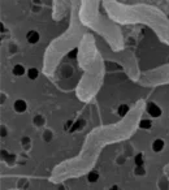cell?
<instances>
[{"label":"cell","instance_id":"1","mask_svg":"<svg viewBox=\"0 0 169 190\" xmlns=\"http://www.w3.org/2000/svg\"><path fill=\"white\" fill-rule=\"evenodd\" d=\"M148 113H150L152 117H159V116L161 115V110L159 108V106L151 103V104H148Z\"/></svg>","mask_w":169,"mask_h":190},{"label":"cell","instance_id":"2","mask_svg":"<svg viewBox=\"0 0 169 190\" xmlns=\"http://www.w3.org/2000/svg\"><path fill=\"white\" fill-rule=\"evenodd\" d=\"M15 110L17 112H24L26 110V103L24 102V100H16L15 102Z\"/></svg>","mask_w":169,"mask_h":190},{"label":"cell","instance_id":"3","mask_svg":"<svg viewBox=\"0 0 169 190\" xmlns=\"http://www.w3.org/2000/svg\"><path fill=\"white\" fill-rule=\"evenodd\" d=\"M28 40H29V43H36L39 40V34L36 31H29L28 33Z\"/></svg>","mask_w":169,"mask_h":190},{"label":"cell","instance_id":"4","mask_svg":"<svg viewBox=\"0 0 169 190\" xmlns=\"http://www.w3.org/2000/svg\"><path fill=\"white\" fill-rule=\"evenodd\" d=\"M163 147H164V142H163L161 139H156V141L152 143V148H154V151H156V152L161 151Z\"/></svg>","mask_w":169,"mask_h":190},{"label":"cell","instance_id":"5","mask_svg":"<svg viewBox=\"0 0 169 190\" xmlns=\"http://www.w3.org/2000/svg\"><path fill=\"white\" fill-rule=\"evenodd\" d=\"M24 73H25V69H24L22 65L17 64V65L13 66V74H16V76H22Z\"/></svg>","mask_w":169,"mask_h":190},{"label":"cell","instance_id":"6","mask_svg":"<svg viewBox=\"0 0 169 190\" xmlns=\"http://www.w3.org/2000/svg\"><path fill=\"white\" fill-rule=\"evenodd\" d=\"M87 178H89V181H90V182H96V181H98V178H99V174L96 173V172H90L89 176H87Z\"/></svg>","mask_w":169,"mask_h":190},{"label":"cell","instance_id":"7","mask_svg":"<svg viewBox=\"0 0 169 190\" xmlns=\"http://www.w3.org/2000/svg\"><path fill=\"white\" fill-rule=\"evenodd\" d=\"M29 78L30 79H35L36 77H38V70L36 69H34V68H31V69H29Z\"/></svg>","mask_w":169,"mask_h":190},{"label":"cell","instance_id":"8","mask_svg":"<svg viewBox=\"0 0 169 190\" xmlns=\"http://www.w3.org/2000/svg\"><path fill=\"white\" fill-rule=\"evenodd\" d=\"M127 111H129L127 106L122 104V106H120V108H118V115H120V116H125V115L127 113Z\"/></svg>","mask_w":169,"mask_h":190},{"label":"cell","instance_id":"9","mask_svg":"<svg viewBox=\"0 0 169 190\" xmlns=\"http://www.w3.org/2000/svg\"><path fill=\"white\" fill-rule=\"evenodd\" d=\"M139 126L142 128V129H150L151 128V123L148 120H142L140 124H139Z\"/></svg>","mask_w":169,"mask_h":190},{"label":"cell","instance_id":"10","mask_svg":"<svg viewBox=\"0 0 169 190\" xmlns=\"http://www.w3.org/2000/svg\"><path fill=\"white\" fill-rule=\"evenodd\" d=\"M135 164H137L138 167H140V165L143 164V159H142V155H138V156L135 158Z\"/></svg>","mask_w":169,"mask_h":190},{"label":"cell","instance_id":"11","mask_svg":"<svg viewBox=\"0 0 169 190\" xmlns=\"http://www.w3.org/2000/svg\"><path fill=\"white\" fill-rule=\"evenodd\" d=\"M68 56H69L70 59H74V57L77 56V49H72V51L68 53Z\"/></svg>","mask_w":169,"mask_h":190}]
</instances>
